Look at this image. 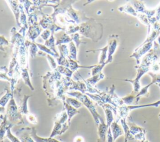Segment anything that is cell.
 I'll use <instances>...</instances> for the list:
<instances>
[{"instance_id":"obj_37","label":"cell","mask_w":160,"mask_h":142,"mask_svg":"<svg viewBox=\"0 0 160 142\" xmlns=\"http://www.w3.org/2000/svg\"><path fill=\"white\" fill-rule=\"evenodd\" d=\"M75 142H83V138L82 137H76Z\"/></svg>"},{"instance_id":"obj_26","label":"cell","mask_w":160,"mask_h":142,"mask_svg":"<svg viewBox=\"0 0 160 142\" xmlns=\"http://www.w3.org/2000/svg\"><path fill=\"white\" fill-rule=\"evenodd\" d=\"M29 53L31 54V56L32 58H34L38 51V46L36 45V43H31L29 46Z\"/></svg>"},{"instance_id":"obj_13","label":"cell","mask_w":160,"mask_h":142,"mask_svg":"<svg viewBox=\"0 0 160 142\" xmlns=\"http://www.w3.org/2000/svg\"><path fill=\"white\" fill-rule=\"evenodd\" d=\"M55 37L56 38V45H60L62 43H70L72 41V39L71 37H69L66 32H60L59 33L55 34Z\"/></svg>"},{"instance_id":"obj_19","label":"cell","mask_w":160,"mask_h":142,"mask_svg":"<svg viewBox=\"0 0 160 142\" xmlns=\"http://www.w3.org/2000/svg\"><path fill=\"white\" fill-rule=\"evenodd\" d=\"M22 70V72H21V76H22V78L23 79L24 83L26 84H27L28 86H29L30 87V88L33 90L34 88H33V86L31 85V81H30V78L29 77V74H28V69L27 68H25V69H21Z\"/></svg>"},{"instance_id":"obj_36","label":"cell","mask_w":160,"mask_h":142,"mask_svg":"<svg viewBox=\"0 0 160 142\" xmlns=\"http://www.w3.org/2000/svg\"><path fill=\"white\" fill-rule=\"evenodd\" d=\"M156 19L158 21L160 20V4L158 7V8L156 9Z\"/></svg>"},{"instance_id":"obj_5","label":"cell","mask_w":160,"mask_h":142,"mask_svg":"<svg viewBox=\"0 0 160 142\" xmlns=\"http://www.w3.org/2000/svg\"><path fill=\"white\" fill-rule=\"evenodd\" d=\"M131 134L133 136L134 139L140 141L141 142H144L146 140L145 135L146 130L140 126H137L134 123L131 117H128V121L127 122Z\"/></svg>"},{"instance_id":"obj_3","label":"cell","mask_w":160,"mask_h":142,"mask_svg":"<svg viewBox=\"0 0 160 142\" xmlns=\"http://www.w3.org/2000/svg\"><path fill=\"white\" fill-rule=\"evenodd\" d=\"M154 47L151 48V49L148 52V53L142 58V61L141 63V65L149 67L154 63L159 61L160 57V48L159 45L156 42H154L153 43Z\"/></svg>"},{"instance_id":"obj_1","label":"cell","mask_w":160,"mask_h":142,"mask_svg":"<svg viewBox=\"0 0 160 142\" xmlns=\"http://www.w3.org/2000/svg\"><path fill=\"white\" fill-rule=\"evenodd\" d=\"M100 26H101L100 24H98L94 21L93 19H91V21L90 22L88 21L81 24L79 26V31L82 35L96 41L95 38L101 39V37L98 36L99 33L102 34V27H100Z\"/></svg>"},{"instance_id":"obj_25","label":"cell","mask_w":160,"mask_h":142,"mask_svg":"<svg viewBox=\"0 0 160 142\" xmlns=\"http://www.w3.org/2000/svg\"><path fill=\"white\" fill-rule=\"evenodd\" d=\"M64 105H65V107L67 109V113H68V117H69V122L70 121V119L71 118V117L76 113H78V111H77L75 109H74L72 106H69L68 104H66L64 103Z\"/></svg>"},{"instance_id":"obj_38","label":"cell","mask_w":160,"mask_h":142,"mask_svg":"<svg viewBox=\"0 0 160 142\" xmlns=\"http://www.w3.org/2000/svg\"><path fill=\"white\" fill-rule=\"evenodd\" d=\"M159 29H160V20L159 21Z\"/></svg>"},{"instance_id":"obj_33","label":"cell","mask_w":160,"mask_h":142,"mask_svg":"<svg viewBox=\"0 0 160 142\" xmlns=\"http://www.w3.org/2000/svg\"><path fill=\"white\" fill-rule=\"evenodd\" d=\"M9 43L8 41L6 39V38L3 36H1L0 35V49L4 51L3 49H2V46L3 45H8Z\"/></svg>"},{"instance_id":"obj_14","label":"cell","mask_w":160,"mask_h":142,"mask_svg":"<svg viewBox=\"0 0 160 142\" xmlns=\"http://www.w3.org/2000/svg\"><path fill=\"white\" fill-rule=\"evenodd\" d=\"M104 78V73H102V72L98 74H96L94 76H92V77L87 79L86 81H85V83L90 86H92L94 85H95L99 81L102 79Z\"/></svg>"},{"instance_id":"obj_15","label":"cell","mask_w":160,"mask_h":142,"mask_svg":"<svg viewBox=\"0 0 160 142\" xmlns=\"http://www.w3.org/2000/svg\"><path fill=\"white\" fill-rule=\"evenodd\" d=\"M9 4V5L10 6L14 14L15 15V17H16V22H17V24H18V26L19 27H21V25H20V23L19 22L18 19L19 18H20L19 17V9L18 8V1H7Z\"/></svg>"},{"instance_id":"obj_2","label":"cell","mask_w":160,"mask_h":142,"mask_svg":"<svg viewBox=\"0 0 160 142\" xmlns=\"http://www.w3.org/2000/svg\"><path fill=\"white\" fill-rule=\"evenodd\" d=\"M69 95H72L73 96H76L77 98H78L79 100L82 101V103L89 109V110L91 111L95 123L97 126L99 125L100 123V121L103 120V119L101 118V116L97 113L96 110L95 106L93 105L92 102L88 98L86 95L82 94L81 93L76 91V92H71V93H67Z\"/></svg>"},{"instance_id":"obj_4","label":"cell","mask_w":160,"mask_h":142,"mask_svg":"<svg viewBox=\"0 0 160 142\" xmlns=\"http://www.w3.org/2000/svg\"><path fill=\"white\" fill-rule=\"evenodd\" d=\"M135 68L137 69V74H136V76L135 78V79H122V81H127L129 83H131L132 86H133V90L132 91L134 92L135 93L138 94L141 88V84H140V82L139 80L141 79V78L145 74V73H148L150 69L149 67H146L141 64L137 65L135 66Z\"/></svg>"},{"instance_id":"obj_39","label":"cell","mask_w":160,"mask_h":142,"mask_svg":"<svg viewBox=\"0 0 160 142\" xmlns=\"http://www.w3.org/2000/svg\"><path fill=\"white\" fill-rule=\"evenodd\" d=\"M144 142H149V141H148V140H146H146H145V141H144Z\"/></svg>"},{"instance_id":"obj_20","label":"cell","mask_w":160,"mask_h":142,"mask_svg":"<svg viewBox=\"0 0 160 142\" xmlns=\"http://www.w3.org/2000/svg\"><path fill=\"white\" fill-rule=\"evenodd\" d=\"M136 93H135L134 92L132 91L131 93L124 98H122V100L124 103V104L125 105H130L135 99H136Z\"/></svg>"},{"instance_id":"obj_7","label":"cell","mask_w":160,"mask_h":142,"mask_svg":"<svg viewBox=\"0 0 160 142\" xmlns=\"http://www.w3.org/2000/svg\"><path fill=\"white\" fill-rule=\"evenodd\" d=\"M118 44V37L117 35L112 34L109 36L108 41V58L106 61L107 64L110 63L112 61V56L114 54L117 46Z\"/></svg>"},{"instance_id":"obj_35","label":"cell","mask_w":160,"mask_h":142,"mask_svg":"<svg viewBox=\"0 0 160 142\" xmlns=\"http://www.w3.org/2000/svg\"><path fill=\"white\" fill-rule=\"evenodd\" d=\"M27 118L28 119V121L32 123H34L36 124L37 123V121H36V119L35 118V116L33 115V114H28V116H27Z\"/></svg>"},{"instance_id":"obj_29","label":"cell","mask_w":160,"mask_h":142,"mask_svg":"<svg viewBox=\"0 0 160 142\" xmlns=\"http://www.w3.org/2000/svg\"><path fill=\"white\" fill-rule=\"evenodd\" d=\"M8 69H6L4 71H0V79L6 80L9 82L11 81V79L7 75Z\"/></svg>"},{"instance_id":"obj_18","label":"cell","mask_w":160,"mask_h":142,"mask_svg":"<svg viewBox=\"0 0 160 142\" xmlns=\"http://www.w3.org/2000/svg\"><path fill=\"white\" fill-rule=\"evenodd\" d=\"M56 71L59 73L60 74H62L65 75L66 77L71 78L72 74V71L69 69L68 68L62 66H58L55 69Z\"/></svg>"},{"instance_id":"obj_34","label":"cell","mask_w":160,"mask_h":142,"mask_svg":"<svg viewBox=\"0 0 160 142\" xmlns=\"http://www.w3.org/2000/svg\"><path fill=\"white\" fill-rule=\"evenodd\" d=\"M113 138L111 133V128L109 127L108 130V133H107V141L106 142H113Z\"/></svg>"},{"instance_id":"obj_11","label":"cell","mask_w":160,"mask_h":142,"mask_svg":"<svg viewBox=\"0 0 160 142\" xmlns=\"http://www.w3.org/2000/svg\"><path fill=\"white\" fill-rule=\"evenodd\" d=\"M110 128L114 141H115L119 136L122 135L124 133L123 129L116 121H113L111 123Z\"/></svg>"},{"instance_id":"obj_24","label":"cell","mask_w":160,"mask_h":142,"mask_svg":"<svg viewBox=\"0 0 160 142\" xmlns=\"http://www.w3.org/2000/svg\"><path fill=\"white\" fill-rule=\"evenodd\" d=\"M108 64L106 63H104V64H96V66L92 68L91 69V74L92 76H94L96 74H98L100 73H101V71L102 70L103 68L106 65Z\"/></svg>"},{"instance_id":"obj_6","label":"cell","mask_w":160,"mask_h":142,"mask_svg":"<svg viewBox=\"0 0 160 142\" xmlns=\"http://www.w3.org/2000/svg\"><path fill=\"white\" fill-rule=\"evenodd\" d=\"M153 43H148L143 45H139L134 49L132 54L129 56V58H134L136 61L137 65L140 64V58H141L143 55L148 53L151 49Z\"/></svg>"},{"instance_id":"obj_23","label":"cell","mask_w":160,"mask_h":142,"mask_svg":"<svg viewBox=\"0 0 160 142\" xmlns=\"http://www.w3.org/2000/svg\"><path fill=\"white\" fill-rule=\"evenodd\" d=\"M36 45L38 46V48H39V49L41 50L42 51V52H44V53H48L49 54H51L52 56H53L54 57H56V58H58V54H56L54 53L51 49H49V48L46 47L45 45H42V44H39V43H36Z\"/></svg>"},{"instance_id":"obj_32","label":"cell","mask_w":160,"mask_h":142,"mask_svg":"<svg viewBox=\"0 0 160 142\" xmlns=\"http://www.w3.org/2000/svg\"><path fill=\"white\" fill-rule=\"evenodd\" d=\"M7 137L12 141V142H19V140L15 138L14 136H13L12 135V134L11 133V131H10V126L8 128V129H7Z\"/></svg>"},{"instance_id":"obj_10","label":"cell","mask_w":160,"mask_h":142,"mask_svg":"<svg viewBox=\"0 0 160 142\" xmlns=\"http://www.w3.org/2000/svg\"><path fill=\"white\" fill-rule=\"evenodd\" d=\"M41 31V28L38 26V23L31 24L27 33V36H28V38L32 41H34L39 35Z\"/></svg>"},{"instance_id":"obj_21","label":"cell","mask_w":160,"mask_h":142,"mask_svg":"<svg viewBox=\"0 0 160 142\" xmlns=\"http://www.w3.org/2000/svg\"><path fill=\"white\" fill-rule=\"evenodd\" d=\"M104 110L106 114V122H107L106 124L108 127H110L111 123L113 122V120H114L112 111L109 108H104Z\"/></svg>"},{"instance_id":"obj_30","label":"cell","mask_w":160,"mask_h":142,"mask_svg":"<svg viewBox=\"0 0 160 142\" xmlns=\"http://www.w3.org/2000/svg\"><path fill=\"white\" fill-rule=\"evenodd\" d=\"M50 34H51V31L49 29H45L44 30L41 34V36L42 37V38L45 40V41H47L48 39H49V37L50 36Z\"/></svg>"},{"instance_id":"obj_9","label":"cell","mask_w":160,"mask_h":142,"mask_svg":"<svg viewBox=\"0 0 160 142\" xmlns=\"http://www.w3.org/2000/svg\"><path fill=\"white\" fill-rule=\"evenodd\" d=\"M98 126V135L99 138L98 139V142H106V139H107V133L109 127L106 124L104 123V120L100 121Z\"/></svg>"},{"instance_id":"obj_27","label":"cell","mask_w":160,"mask_h":142,"mask_svg":"<svg viewBox=\"0 0 160 142\" xmlns=\"http://www.w3.org/2000/svg\"><path fill=\"white\" fill-rule=\"evenodd\" d=\"M71 39H72V41L73 40L76 43V46L78 49L79 44L83 43L82 41H81V38L79 37V34L77 33H76L72 35Z\"/></svg>"},{"instance_id":"obj_22","label":"cell","mask_w":160,"mask_h":142,"mask_svg":"<svg viewBox=\"0 0 160 142\" xmlns=\"http://www.w3.org/2000/svg\"><path fill=\"white\" fill-rule=\"evenodd\" d=\"M137 18L139 19L140 22H141L144 25L147 26L148 27L151 24H150V18H149L146 14L142 13H138Z\"/></svg>"},{"instance_id":"obj_8","label":"cell","mask_w":160,"mask_h":142,"mask_svg":"<svg viewBox=\"0 0 160 142\" xmlns=\"http://www.w3.org/2000/svg\"><path fill=\"white\" fill-rule=\"evenodd\" d=\"M130 4L134 8V9L138 13H142L146 14L149 18L153 17L156 14V9L149 10L146 8V6L142 1H131Z\"/></svg>"},{"instance_id":"obj_31","label":"cell","mask_w":160,"mask_h":142,"mask_svg":"<svg viewBox=\"0 0 160 142\" xmlns=\"http://www.w3.org/2000/svg\"><path fill=\"white\" fill-rule=\"evenodd\" d=\"M47 59H48L49 63L51 68L53 69H56V68H57V64H56V63L54 61V59L52 57H51L49 56V54L47 55Z\"/></svg>"},{"instance_id":"obj_16","label":"cell","mask_w":160,"mask_h":142,"mask_svg":"<svg viewBox=\"0 0 160 142\" xmlns=\"http://www.w3.org/2000/svg\"><path fill=\"white\" fill-rule=\"evenodd\" d=\"M108 45H106L101 49L92 51H101V53L99 55V64H104L106 63L107 58H108Z\"/></svg>"},{"instance_id":"obj_17","label":"cell","mask_w":160,"mask_h":142,"mask_svg":"<svg viewBox=\"0 0 160 142\" xmlns=\"http://www.w3.org/2000/svg\"><path fill=\"white\" fill-rule=\"evenodd\" d=\"M69 53L68 55V58L71 59L73 60H76L77 58V48L75 46L74 43L71 41L69 44Z\"/></svg>"},{"instance_id":"obj_28","label":"cell","mask_w":160,"mask_h":142,"mask_svg":"<svg viewBox=\"0 0 160 142\" xmlns=\"http://www.w3.org/2000/svg\"><path fill=\"white\" fill-rule=\"evenodd\" d=\"M66 101H67L68 103L71 104L72 106H74L75 108H79V107L82 106V104L81 103H79L78 101L72 98H67Z\"/></svg>"},{"instance_id":"obj_12","label":"cell","mask_w":160,"mask_h":142,"mask_svg":"<svg viewBox=\"0 0 160 142\" xmlns=\"http://www.w3.org/2000/svg\"><path fill=\"white\" fill-rule=\"evenodd\" d=\"M118 9L121 13H124L126 14L132 15L136 18L138 15V13L134 9V8L130 4H126L124 5L121 6L118 8Z\"/></svg>"}]
</instances>
